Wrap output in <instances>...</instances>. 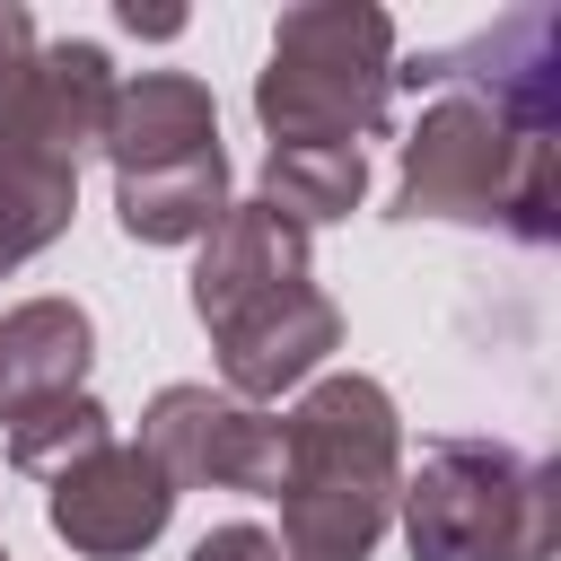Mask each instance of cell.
Here are the masks:
<instances>
[{"instance_id":"6da1fadb","label":"cell","mask_w":561,"mask_h":561,"mask_svg":"<svg viewBox=\"0 0 561 561\" xmlns=\"http://www.w3.org/2000/svg\"><path fill=\"white\" fill-rule=\"evenodd\" d=\"M403 491V412L377 377H307L280 412V552L289 561H368Z\"/></svg>"},{"instance_id":"7a4b0ae2","label":"cell","mask_w":561,"mask_h":561,"mask_svg":"<svg viewBox=\"0 0 561 561\" xmlns=\"http://www.w3.org/2000/svg\"><path fill=\"white\" fill-rule=\"evenodd\" d=\"M403 219H465V228H508L517 245H552V131L517 123L491 96L438 88L412 131H403V175H394Z\"/></svg>"},{"instance_id":"3957f363","label":"cell","mask_w":561,"mask_h":561,"mask_svg":"<svg viewBox=\"0 0 561 561\" xmlns=\"http://www.w3.org/2000/svg\"><path fill=\"white\" fill-rule=\"evenodd\" d=\"M394 105V18L377 0H298L254 70V123L280 140H377Z\"/></svg>"},{"instance_id":"277c9868","label":"cell","mask_w":561,"mask_h":561,"mask_svg":"<svg viewBox=\"0 0 561 561\" xmlns=\"http://www.w3.org/2000/svg\"><path fill=\"white\" fill-rule=\"evenodd\" d=\"M412 561H552L561 473L500 438H430L394 491Z\"/></svg>"},{"instance_id":"5b68a950","label":"cell","mask_w":561,"mask_h":561,"mask_svg":"<svg viewBox=\"0 0 561 561\" xmlns=\"http://www.w3.org/2000/svg\"><path fill=\"white\" fill-rule=\"evenodd\" d=\"M140 447L158 456L175 500L184 491H245V500L280 491V412L237 403L228 386H158L140 412Z\"/></svg>"},{"instance_id":"8992f818","label":"cell","mask_w":561,"mask_h":561,"mask_svg":"<svg viewBox=\"0 0 561 561\" xmlns=\"http://www.w3.org/2000/svg\"><path fill=\"white\" fill-rule=\"evenodd\" d=\"M167 517H175V482L158 473V456L140 438H105L96 456H79L44 482V526L79 561H131L167 535Z\"/></svg>"},{"instance_id":"52a82bcc","label":"cell","mask_w":561,"mask_h":561,"mask_svg":"<svg viewBox=\"0 0 561 561\" xmlns=\"http://www.w3.org/2000/svg\"><path fill=\"white\" fill-rule=\"evenodd\" d=\"M114 53L88 35H61L35 53L9 123H0V167H44V175H79V158L105 149V114H114Z\"/></svg>"},{"instance_id":"ba28073f","label":"cell","mask_w":561,"mask_h":561,"mask_svg":"<svg viewBox=\"0 0 561 561\" xmlns=\"http://www.w3.org/2000/svg\"><path fill=\"white\" fill-rule=\"evenodd\" d=\"M394 88H465V96H491L508 105L517 123L535 131H561V18L552 9H517L465 44H438V53H412L394 61Z\"/></svg>"},{"instance_id":"9c48e42d","label":"cell","mask_w":561,"mask_h":561,"mask_svg":"<svg viewBox=\"0 0 561 561\" xmlns=\"http://www.w3.org/2000/svg\"><path fill=\"white\" fill-rule=\"evenodd\" d=\"M210 351H219V386L237 403H272L289 386H307L324 368V351L342 342V307L316 289V280H280L245 307H228L219 324H202Z\"/></svg>"},{"instance_id":"30bf717a","label":"cell","mask_w":561,"mask_h":561,"mask_svg":"<svg viewBox=\"0 0 561 561\" xmlns=\"http://www.w3.org/2000/svg\"><path fill=\"white\" fill-rule=\"evenodd\" d=\"M202 149H219V96L193 70H140L114 88V114H105V167L114 175H149V167H175Z\"/></svg>"},{"instance_id":"8fae6325","label":"cell","mask_w":561,"mask_h":561,"mask_svg":"<svg viewBox=\"0 0 561 561\" xmlns=\"http://www.w3.org/2000/svg\"><path fill=\"white\" fill-rule=\"evenodd\" d=\"M88 359H96V316L79 298H18L0 316V430L26 421L35 403L79 394Z\"/></svg>"},{"instance_id":"7c38bea8","label":"cell","mask_w":561,"mask_h":561,"mask_svg":"<svg viewBox=\"0 0 561 561\" xmlns=\"http://www.w3.org/2000/svg\"><path fill=\"white\" fill-rule=\"evenodd\" d=\"M280 280H307V228H289L263 202H228L219 228L193 254V316L219 324L228 307H245V298H263Z\"/></svg>"},{"instance_id":"4fadbf2b","label":"cell","mask_w":561,"mask_h":561,"mask_svg":"<svg viewBox=\"0 0 561 561\" xmlns=\"http://www.w3.org/2000/svg\"><path fill=\"white\" fill-rule=\"evenodd\" d=\"M228 210V149L149 167V175H114V219L131 245H202Z\"/></svg>"},{"instance_id":"5bb4252c","label":"cell","mask_w":561,"mask_h":561,"mask_svg":"<svg viewBox=\"0 0 561 561\" xmlns=\"http://www.w3.org/2000/svg\"><path fill=\"white\" fill-rule=\"evenodd\" d=\"M359 193H368V158L342 149V140H280V149H263V175H254V202L280 210L307 237L333 228V219H351Z\"/></svg>"},{"instance_id":"9a60e30c","label":"cell","mask_w":561,"mask_h":561,"mask_svg":"<svg viewBox=\"0 0 561 561\" xmlns=\"http://www.w3.org/2000/svg\"><path fill=\"white\" fill-rule=\"evenodd\" d=\"M114 438V412L79 386V394H61V403H35L26 421H9V465L18 473H35V482H53L61 465H79V456H96Z\"/></svg>"},{"instance_id":"2e32d148","label":"cell","mask_w":561,"mask_h":561,"mask_svg":"<svg viewBox=\"0 0 561 561\" xmlns=\"http://www.w3.org/2000/svg\"><path fill=\"white\" fill-rule=\"evenodd\" d=\"M35 53H44V35H35V18H26L18 0H0V123H9V105H18V88H26V70H35Z\"/></svg>"},{"instance_id":"e0dca14e","label":"cell","mask_w":561,"mask_h":561,"mask_svg":"<svg viewBox=\"0 0 561 561\" xmlns=\"http://www.w3.org/2000/svg\"><path fill=\"white\" fill-rule=\"evenodd\" d=\"M184 561H289V552H280L263 526H210V535H202Z\"/></svg>"},{"instance_id":"ac0fdd59","label":"cell","mask_w":561,"mask_h":561,"mask_svg":"<svg viewBox=\"0 0 561 561\" xmlns=\"http://www.w3.org/2000/svg\"><path fill=\"white\" fill-rule=\"evenodd\" d=\"M123 26H131V35H175L184 18H175V9H140V0H123Z\"/></svg>"},{"instance_id":"d6986e66","label":"cell","mask_w":561,"mask_h":561,"mask_svg":"<svg viewBox=\"0 0 561 561\" xmlns=\"http://www.w3.org/2000/svg\"><path fill=\"white\" fill-rule=\"evenodd\" d=\"M9 272H18V263H9V245H0V280H9Z\"/></svg>"},{"instance_id":"ffe728a7","label":"cell","mask_w":561,"mask_h":561,"mask_svg":"<svg viewBox=\"0 0 561 561\" xmlns=\"http://www.w3.org/2000/svg\"><path fill=\"white\" fill-rule=\"evenodd\" d=\"M0 561H9V543H0Z\"/></svg>"}]
</instances>
